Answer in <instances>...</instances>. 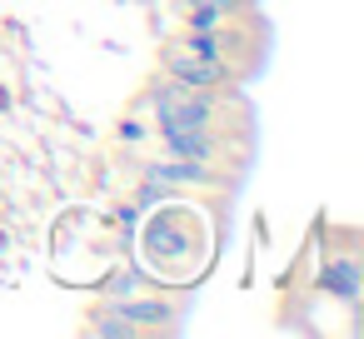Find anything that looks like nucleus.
Here are the masks:
<instances>
[{
	"label": "nucleus",
	"instance_id": "f257e3e1",
	"mask_svg": "<svg viewBox=\"0 0 364 339\" xmlns=\"http://www.w3.org/2000/svg\"><path fill=\"white\" fill-rule=\"evenodd\" d=\"M160 70H165L170 80H180V85H195V90H230V85L240 80V70H235L230 60L195 55V50H185L180 41H165V50H160Z\"/></svg>",
	"mask_w": 364,
	"mask_h": 339
},
{
	"label": "nucleus",
	"instance_id": "f03ea898",
	"mask_svg": "<svg viewBox=\"0 0 364 339\" xmlns=\"http://www.w3.org/2000/svg\"><path fill=\"white\" fill-rule=\"evenodd\" d=\"M319 289H324V294H334L339 304L359 309V299H364V264H359L354 244L329 249V254L319 259Z\"/></svg>",
	"mask_w": 364,
	"mask_h": 339
},
{
	"label": "nucleus",
	"instance_id": "7ed1b4c3",
	"mask_svg": "<svg viewBox=\"0 0 364 339\" xmlns=\"http://www.w3.org/2000/svg\"><path fill=\"white\" fill-rule=\"evenodd\" d=\"M255 0H195L190 11H180V31H215L225 21H240Z\"/></svg>",
	"mask_w": 364,
	"mask_h": 339
},
{
	"label": "nucleus",
	"instance_id": "20e7f679",
	"mask_svg": "<svg viewBox=\"0 0 364 339\" xmlns=\"http://www.w3.org/2000/svg\"><path fill=\"white\" fill-rule=\"evenodd\" d=\"M150 289V279L145 274H135V269H115L105 284H100V294L105 299H130V294H145Z\"/></svg>",
	"mask_w": 364,
	"mask_h": 339
}]
</instances>
